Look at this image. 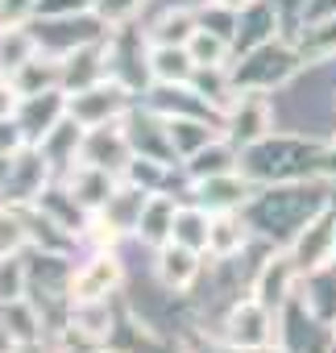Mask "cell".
Wrapping results in <instances>:
<instances>
[{"label": "cell", "instance_id": "3957f363", "mask_svg": "<svg viewBox=\"0 0 336 353\" xmlns=\"http://www.w3.org/2000/svg\"><path fill=\"white\" fill-rule=\"evenodd\" d=\"M129 96H133L129 83H120L116 75H108V79L83 88V92H71V96H67V112H71L83 129L108 125V121H120V117L129 112Z\"/></svg>", "mask_w": 336, "mask_h": 353}, {"label": "cell", "instance_id": "d4e9b609", "mask_svg": "<svg viewBox=\"0 0 336 353\" xmlns=\"http://www.w3.org/2000/svg\"><path fill=\"white\" fill-rule=\"evenodd\" d=\"M141 5H145V0H96V17L108 26V30H125L137 13H141Z\"/></svg>", "mask_w": 336, "mask_h": 353}, {"label": "cell", "instance_id": "4316f807", "mask_svg": "<svg viewBox=\"0 0 336 353\" xmlns=\"http://www.w3.org/2000/svg\"><path fill=\"white\" fill-rule=\"evenodd\" d=\"M324 17H336V0H303V9H299L303 26H315Z\"/></svg>", "mask_w": 336, "mask_h": 353}, {"label": "cell", "instance_id": "484cf974", "mask_svg": "<svg viewBox=\"0 0 336 353\" xmlns=\"http://www.w3.org/2000/svg\"><path fill=\"white\" fill-rule=\"evenodd\" d=\"M21 145H30V141H25L21 125H17V117H9V121H0V154H17Z\"/></svg>", "mask_w": 336, "mask_h": 353}, {"label": "cell", "instance_id": "7c38bea8", "mask_svg": "<svg viewBox=\"0 0 336 353\" xmlns=\"http://www.w3.org/2000/svg\"><path fill=\"white\" fill-rule=\"evenodd\" d=\"M63 183L75 192V200L96 216L104 204H108V196L116 192V183H120V174H112V170H104V166H92V162H79L71 174H63Z\"/></svg>", "mask_w": 336, "mask_h": 353}, {"label": "cell", "instance_id": "f546056e", "mask_svg": "<svg viewBox=\"0 0 336 353\" xmlns=\"http://www.w3.org/2000/svg\"><path fill=\"white\" fill-rule=\"evenodd\" d=\"M249 353H291L286 345H278V341H270V345H262V349H249Z\"/></svg>", "mask_w": 336, "mask_h": 353}, {"label": "cell", "instance_id": "52a82bcc", "mask_svg": "<svg viewBox=\"0 0 336 353\" xmlns=\"http://www.w3.org/2000/svg\"><path fill=\"white\" fill-rule=\"evenodd\" d=\"M133 158V145H129V133L120 121H108V125H92L83 129V150H79V162H92V166H104L112 174H125Z\"/></svg>", "mask_w": 336, "mask_h": 353}, {"label": "cell", "instance_id": "f1b7e54d", "mask_svg": "<svg viewBox=\"0 0 336 353\" xmlns=\"http://www.w3.org/2000/svg\"><path fill=\"white\" fill-rule=\"evenodd\" d=\"M13 349H17V336H13L5 324H0V353H13Z\"/></svg>", "mask_w": 336, "mask_h": 353}, {"label": "cell", "instance_id": "5bb4252c", "mask_svg": "<svg viewBox=\"0 0 336 353\" xmlns=\"http://www.w3.org/2000/svg\"><path fill=\"white\" fill-rule=\"evenodd\" d=\"M179 200L175 196H166V192H149V200H145V212H141V221H137V237L145 241V245H166L175 237V216H179Z\"/></svg>", "mask_w": 336, "mask_h": 353}, {"label": "cell", "instance_id": "6da1fadb", "mask_svg": "<svg viewBox=\"0 0 336 353\" xmlns=\"http://www.w3.org/2000/svg\"><path fill=\"white\" fill-rule=\"evenodd\" d=\"M299 67H303V59H299L295 46H286V42H262V46L245 50V59L237 67H229V71H233V88L237 92H274Z\"/></svg>", "mask_w": 336, "mask_h": 353}, {"label": "cell", "instance_id": "ffe728a7", "mask_svg": "<svg viewBox=\"0 0 336 353\" xmlns=\"http://www.w3.org/2000/svg\"><path fill=\"white\" fill-rule=\"evenodd\" d=\"M196 30H200V13H196V9H166V13L145 30V38L158 42V46H187V42L196 38Z\"/></svg>", "mask_w": 336, "mask_h": 353}, {"label": "cell", "instance_id": "30bf717a", "mask_svg": "<svg viewBox=\"0 0 336 353\" xmlns=\"http://www.w3.org/2000/svg\"><path fill=\"white\" fill-rule=\"evenodd\" d=\"M200 270H204V254L191 250V245L166 241V245H158V254H154V274H158V283H162L166 291H187V287L200 279Z\"/></svg>", "mask_w": 336, "mask_h": 353}, {"label": "cell", "instance_id": "8992f818", "mask_svg": "<svg viewBox=\"0 0 336 353\" xmlns=\"http://www.w3.org/2000/svg\"><path fill=\"white\" fill-rule=\"evenodd\" d=\"M125 283V270H120V258L112 250H96L87 262H79L71 270V303H83V299H112Z\"/></svg>", "mask_w": 336, "mask_h": 353}, {"label": "cell", "instance_id": "4dcf8cb0", "mask_svg": "<svg viewBox=\"0 0 336 353\" xmlns=\"http://www.w3.org/2000/svg\"><path fill=\"white\" fill-rule=\"evenodd\" d=\"M216 5H224V9H233V13H241L245 5H253V0H216Z\"/></svg>", "mask_w": 336, "mask_h": 353}, {"label": "cell", "instance_id": "d6a6232c", "mask_svg": "<svg viewBox=\"0 0 336 353\" xmlns=\"http://www.w3.org/2000/svg\"><path fill=\"white\" fill-rule=\"evenodd\" d=\"M96 353H112V349H96Z\"/></svg>", "mask_w": 336, "mask_h": 353}, {"label": "cell", "instance_id": "cb8c5ba5", "mask_svg": "<svg viewBox=\"0 0 336 353\" xmlns=\"http://www.w3.org/2000/svg\"><path fill=\"white\" fill-rule=\"evenodd\" d=\"M30 295V262L21 254H5L0 258V303Z\"/></svg>", "mask_w": 336, "mask_h": 353}, {"label": "cell", "instance_id": "836d02e7", "mask_svg": "<svg viewBox=\"0 0 336 353\" xmlns=\"http://www.w3.org/2000/svg\"><path fill=\"white\" fill-rule=\"evenodd\" d=\"M0 34H5V21H0Z\"/></svg>", "mask_w": 336, "mask_h": 353}, {"label": "cell", "instance_id": "83f0119b", "mask_svg": "<svg viewBox=\"0 0 336 353\" xmlns=\"http://www.w3.org/2000/svg\"><path fill=\"white\" fill-rule=\"evenodd\" d=\"M17 108H21V92L13 88V79H9V75H0V121L17 117Z\"/></svg>", "mask_w": 336, "mask_h": 353}, {"label": "cell", "instance_id": "8fae6325", "mask_svg": "<svg viewBox=\"0 0 336 353\" xmlns=\"http://www.w3.org/2000/svg\"><path fill=\"white\" fill-rule=\"evenodd\" d=\"M67 117V92L54 88V92H38V96H21V108H17V125L25 133L30 145H38L59 121Z\"/></svg>", "mask_w": 336, "mask_h": 353}, {"label": "cell", "instance_id": "ba28073f", "mask_svg": "<svg viewBox=\"0 0 336 353\" xmlns=\"http://www.w3.org/2000/svg\"><path fill=\"white\" fill-rule=\"evenodd\" d=\"M299 279H303V270L295 266L291 250H282V254H274V258H266V262H262V270H258V279H253V295H258L266 307L282 312V307L295 299Z\"/></svg>", "mask_w": 336, "mask_h": 353}, {"label": "cell", "instance_id": "d6986e66", "mask_svg": "<svg viewBox=\"0 0 336 353\" xmlns=\"http://www.w3.org/2000/svg\"><path fill=\"white\" fill-rule=\"evenodd\" d=\"M38 54H42V46H38L34 26H5V34H0V75L21 71Z\"/></svg>", "mask_w": 336, "mask_h": 353}, {"label": "cell", "instance_id": "4fadbf2b", "mask_svg": "<svg viewBox=\"0 0 336 353\" xmlns=\"http://www.w3.org/2000/svg\"><path fill=\"white\" fill-rule=\"evenodd\" d=\"M166 133H171L175 158H196L204 145H212L216 137H224L220 121H204V117H166Z\"/></svg>", "mask_w": 336, "mask_h": 353}, {"label": "cell", "instance_id": "7a4b0ae2", "mask_svg": "<svg viewBox=\"0 0 336 353\" xmlns=\"http://www.w3.org/2000/svg\"><path fill=\"white\" fill-rule=\"evenodd\" d=\"M224 341L237 353H249V349H262V345L278 341V312L266 307L258 295L237 299L229 307V316H224Z\"/></svg>", "mask_w": 336, "mask_h": 353}, {"label": "cell", "instance_id": "2e32d148", "mask_svg": "<svg viewBox=\"0 0 336 353\" xmlns=\"http://www.w3.org/2000/svg\"><path fill=\"white\" fill-rule=\"evenodd\" d=\"M145 200H149V192L145 188H137V183H116V192L108 196V204L96 212V216H104L120 237L125 233H137V221H141V212H145Z\"/></svg>", "mask_w": 336, "mask_h": 353}, {"label": "cell", "instance_id": "e0dca14e", "mask_svg": "<svg viewBox=\"0 0 336 353\" xmlns=\"http://www.w3.org/2000/svg\"><path fill=\"white\" fill-rule=\"evenodd\" d=\"M249 221L241 212H212V233H208V254L229 262L249 245Z\"/></svg>", "mask_w": 336, "mask_h": 353}, {"label": "cell", "instance_id": "7402d4cb", "mask_svg": "<svg viewBox=\"0 0 336 353\" xmlns=\"http://www.w3.org/2000/svg\"><path fill=\"white\" fill-rule=\"evenodd\" d=\"M295 50H299L303 63H324V59H332V54H336V17H324V21H315V26H303Z\"/></svg>", "mask_w": 336, "mask_h": 353}, {"label": "cell", "instance_id": "ac0fdd59", "mask_svg": "<svg viewBox=\"0 0 336 353\" xmlns=\"http://www.w3.org/2000/svg\"><path fill=\"white\" fill-rule=\"evenodd\" d=\"M183 166H187L191 179H216V174H233V170H241V150H237V141L216 137V141L204 145L196 158H187Z\"/></svg>", "mask_w": 336, "mask_h": 353}, {"label": "cell", "instance_id": "44dd1931", "mask_svg": "<svg viewBox=\"0 0 336 353\" xmlns=\"http://www.w3.org/2000/svg\"><path fill=\"white\" fill-rule=\"evenodd\" d=\"M208 233H212V212L200 208V204H183L179 216H175V237H171V241L208 254Z\"/></svg>", "mask_w": 336, "mask_h": 353}, {"label": "cell", "instance_id": "1f68e13d", "mask_svg": "<svg viewBox=\"0 0 336 353\" xmlns=\"http://www.w3.org/2000/svg\"><path fill=\"white\" fill-rule=\"evenodd\" d=\"M328 332H332V345H336V320H332V328H328Z\"/></svg>", "mask_w": 336, "mask_h": 353}, {"label": "cell", "instance_id": "9c48e42d", "mask_svg": "<svg viewBox=\"0 0 336 353\" xmlns=\"http://www.w3.org/2000/svg\"><path fill=\"white\" fill-rule=\"evenodd\" d=\"M191 196L208 212H237L253 200V188L245 170H233V174H216V179H191Z\"/></svg>", "mask_w": 336, "mask_h": 353}, {"label": "cell", "instance_id": "9a60e30c", "mask_svg": "<svg viewBox=\"0 0 336 353\" xmlns=\"http://www.w3.org/2000/svg\"><path fill=\"white\" fill-rule=\"evenodd\" d=\"M145 75L154 83H191L196 79V59H191L187 46H158V42H149Z\"/></svg>", "mask_w": 336, "mask_h": 353}, {"label": "cell", "instance_id": "603a6c76", "mask_svg": "<svg viewBox=\"0 0 336 353\" xmlns=\"http://www.w3.org/2000/svg\"><path fill=\"white\" fill-rule=\"evenodd\" d=\"M187 50H191L196 67H229V54H233V38H224V34H216V30L200 26V30H196V38L187 42Z\"/></svg>", "mask_w": 336, "mask_h": 353}, {"label": "cell", "instance_id": "5b68a950", "mask_svg": "<svg viewBox=\"0 0 336 353\" xmlns=\"http://www.w3.org/2000/svg\"><path fill=\"white\" fill-rule=\"evenodd\" d=\"M291 258L295 266L307 274V270H319L328 262H336V208H319L295 237H291Z\"/></svg>", "mask_w": 336, "mask_h": 353}, {"label": "cell", "instance_id": "277c9868", "mask_svg": "<svg viewBox=\"0 0 336 353\" xmlns=\"http://www.w3.org/2000/svg\"><path fill=\"white\" fill-rule=\"evenodd\" d=\"M274 133V104L270 92H237V100L224 112V137L237 141L241 150L258 145L262 137Z\"/></svg>", "mask_w": 336, "mask_h": 353}]
</instances>
